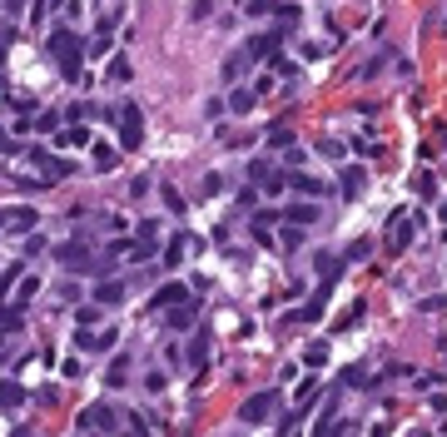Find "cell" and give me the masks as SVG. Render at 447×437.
Segmentation results:
<instances>
[{
  "mask_svg": "<svg viewBox=\"0 0 447 437\" xmlns=\"http://www.w3.org/2000/svg\"><path fill=\"white\" fill-rule=\"evenodd\" d=\"M50 60H60V75H65V80H80L84 75V65H80V60H84V40L70 25H60L50 35Z\"/></svg>",
  "mask_w": 447,
  "mask_h": 437,
  "instance_id": "1",
  "label": "cell"
},
{
  "mask_svg": "<svg viewBox=\"0 0 447 437\" xmlns=\"http://www.w3.org/2000/svg\"><path fill=\"white\" fill-rule=\"evenodd\" d=\"M422 234V214L417 209H402V214H393V234H388V254H402L413 239Z\"/></svg>",
  "mask_w": 447,
  "mask_h": 437,
  "instance_id": "2",
  "label": "cell"
},
{
  "mask_svg": "<svg viewBox=\"0 0 447 437\" xmlns=\"http://www.w3.org/2000/svg\"><path fill=\"white\" fill-rule=\"evenodd\" d=\"M119 144H124V150H139V144H144V115H139V105H124L119 110Z\"/></svg>",
  "mask_w": 447,
  "mask_h": 437,
  "instance_id": "3",
  "label": "cell"
},
{
  "mask_svg": "<svg viewBox=\"0 0 447 437\" xmlns=\"http://www.w3.org/2000/svg\"><path fill=\"white\" fill-rule=\"evenodd\" d=\"M273 408H279V392H253V398L239 408V423H249V427H253V423H268Z\"/></svg>",
  "mask_w": 447,
  "mask_h": 437,
  "instance_id": "4",
  "label": "cell"
},
{
  "mask_svg": "<svg viewBox=\"0 0 447 437\" xmlns=\"http://www.w3.org/2000/svg\"><path fill=\"white\" fill-rule=\"evenodd\" d=\"M55 263H65V268H95V259H90V244H80V239L60 244V248H55Z\"/></svg>",
  "mask_w": 447,
  "mask_h": 437,
  "instance_id": "5",
  "label": "cell"
},
{
  "mask_svg": "<svg viewBox=\"0 0 447 437\" xmlns=\"http://www.w3.org/2000/svg\"><path fill=\"white\" fill-rule=\"evenodd\" d=\"M115 338H119L115 328H100V333H90V328H80V338H75V348H80V353H110V348H115Z\"/></svg>",
  "mask_w": 447,
  "mask_h": 437,
  "instance_id": "6",
  "label": "cell"
},
{
  "mask_svg": "<svg viewBox=\"0 0 447 437\" xmlns=\"http://www.w3.org/2000/svg\"><path fill=\"white\" fill-rule=\"evenodd\" d=\"M80 427H100V432H115V408L110 403H90L80 412Z\"/></svg>",
  "mask_w": 447,
  "mask_h": 437,
  "instance_id": "7",
  "label": "cell"
},
{
  "mask_svg": "<svg viewBox=\"0 0 447 437\" xmlns=\"http://www.w3.org/2000/svg\"><path fill=\"white\" fill-rule=\"evenodd\" d=\"M284 219H288L293 228H308V224H318V199H293L288 209H284Z\"/></svg>",
  "mask_w": 447,
  "mask_h": 437,
  "instance_id": "8",
  "label": "cell"
},
{
  "mask_svg": "<svg viewBox=\"0 0 447 437\" xmlns=\"http://www.w3.org/2000/svg\"><path fill=\"white\" fill-rule=\"evenodd\" d=\"M35 224H40L35 209H10V214H0V228H10V234H35Z\"/></svg>",
  "mask_w": 447,
  "mask_h": 437,
  "instance_id": "9",
  "label": "cell"
},
{
  "mask_svg": "<svg viewBox=\"0 0 447 437\" xmlns=\"http://www.w3.org/2000/svg\"><path fill=\"white\" fill-rule=\"evenodd\" d=\"M284 184H288L298 199H318V194H328V189H323V179H313V174H288Z\"/></svg>",
  "mask_w": 447,
  "mask_h": 437,
  "instance_id": "10",
  "label": "cell"
},
{
  "mask_svg": "<svg viewBox=\"0 0 447 437\" xmlns=\"http://www.w3.org/2000/svg\"><path fill=\"white\" fill-rule=\"evenodd\" d=\"M184 298H189L184 283H159V288H154V308H164V314H169V308H179Z\"/></svg>",
  "mask_w": 447,
  "mask_h": 437,
  "instance_id": "11",
  "label": "cell"
},
{
  "mask_svg": "<svg viewBox=\"0 0 447 437\" xmlns=\"http://www.w3.org/2000/svg\"><path fill=\"white\" fill-rule=\"evenodd\" d=\"M338 194H343V199H358V194H363V164H348V169L338 174Z\"/></svg>",
  "mask_w": 447,
  "mask_h": 437,
  "instance_id": "12",
  "label": "cell"
},
{
  "mask_svg": "<svg viewBox=\"0 0 447 437\" xmlns=\"http://www.w3.org/2000/svg\"><path fill=\"white\" fill-rule=\"evenodd\" d=\"M119 298H124V283H119V279H104V283L95 288V303H100V308H115Z\"/></svg>",
  "mask_w": 447,
  "mask_h": 437,
  "instance_id": "13",
  "label": "cell"
},
{
  "mask_svg": "<svg viewBox=\"0 0 447 437\" xmlns=\"http://www.w3.org/2000/svg\"><path fill=\"white\" fill-rule=\"evenodd\" d=\"M313 437H343V423H338V412H333V398H328V408H323V418H318Z\"/></svg>",
  "mask_w": 447,
  "mask_h": 437,
  "instance_id": "14",
  "label": "cell"
},
{
  "mask_svg": "<svg viewBox=\"0 0 447 437\" xmlns=\"http://www.w3.org/2000/svg\"><path fill=\"white\" fill-rule=\"evenodd\" d=\"M194 318H199V303L194 298H184L179 308H169V328H189Z\"/></svg>",
  "mask_w": 447,
  "mask_h": 437,
  "instance_id": "15",
  "label": "cell"
},
{
  "mask_svg": "<svg viewBox=\"0 0 447 437\" xmlns=\"http://www.w3.org/2000/svg\"><path fill=\"white\" fill-rule=\"evenodd\" d=\"M20 403H25V388H20L15 378H5V383H0V408H5V412H15Z\"/></svg>",
  "mask_w": 447,
  "mask_h": 437,
  "instance_id": "16",
  "label": "cell"
},
{
  "mask_svg": "<svg viewBox=\"0 0 447 437\" xmlns=\"http://www.w3.org/2000/svg\"><path fill=\"white\" fill-rule=\"evenodd\" d=\"M253 99H259V90H249V85H239V90L229 95V105H224V110H233V115H249V110H253Z\"/></svg>",
  "mask_w": 447,
  "mask_h": 437,
  "instance_id": "17",
  "label": "cell"
},
{
  "mask_svg": "<svg viewBox=\"0 0 447 437\" xmlns=\"http://www.w3.org/2000/svg\"><path fill=\"white\" fill-rule=\"evenodd\" d=\"M110 45H115V20H100V35L90 40V55H110Z\"/></svg>",
  "mask_w": 447,
  "mask_h": 437,
  "instance_id": "18",
  "label": "cell"
},
{
  "mask_svg": "<svg viewBox=\"0 0 447 437\" xmlns=\"http://www.w3.org/2000/svg\"><path fill=\"white\" fill-rule=\"evenodd\" d=\"M104 383H110V388L130 383V358H124V353H115V363H110V373H104Z\"/></svg>",
  "mask_w": 447,
  "mask_h": 437,
  "instance_id": "19",
  "label": "cell"
},
{
  "mask_svg": "<svg viewBox=\"0 0 447 437\" xmlns=\"http://www.w3.org/2000/svg\"><path fill=\"white\" fill-rule=\"evenodd\" d=\"M204 363H209V333H199V338H194V343H189V368H194V373H199Z\"/></svg>",
  "mask_w": 447,
  "mask_h": 437,
  "instance_id": "20",
  "label": "cell"
},
{
  "mask_svg": "<svg viewBox=\"0 0 447 437\" xmlns=\"http://www.w3.org/2000/svg\"><path fill=\"white\" fill-rule=\"evenodd\" d=\"M104 75H110V85H130V75H135V70H130V60H124V55H115Z\"/></svg>",
  "mask_w": 447,
  "mask_h": 437,
  "instance_id": "21",
  "label": "cell"
},
{
  "mask_svg": "<svg viewBox=\"0 0 447 437\" xmlns=\"http://www.w3.org/2000/svg\"><path fill=\"white\" fill-rule=\"evenodd\" d=\"M84 139H90V130H84V124H70L65 134H55V144H65V150H80Z\"/></svg>",
  "mask_w": 447,
  "mask_h": 437,
  "instance_id": "22",
  "label": "cell"
},
{
  "mask_svg": "<svg viewBox=\"0 0 447 437\" xmlns=\"http://www.w3.org/2000/svg\"><path fill=\"white\" fill-rule=\"evenodd\" d=\"M159 199H164V209H169V214H184V194L174 189V184H159Z\"/></svg>",
  "mask_w": 447,
  "mask_h": 437,
  "instance_id": "23",
  "label": "cell"
},
{
  "mask_svg": "<svg viewBox=\"0 0 447 437\" xmlns=\"http://www.w3.org/2000/svg\"><path fill=\"white\" fill-rule=\"evenodd\" d=\"M318 274H323V279H338V274H343V259H338V254H318Z\"/></svg>",
  "mask_w": 447,
  "mask_h": 437,
  "instance_id": "24",
  "label": "cell"
},
{
  "mask_svg": "<svg viewBox=\"0 0 447 437\" xmlns=\"http://www.w3.org/2000/svg\"><path fill=\"white\" fill-rule=\"evenodd\" d=\"M184 248H189V244H184V239H179V234H174V239H169V244H164V254H159V259H164V263H169V268H174V263H179V259H184Z\"/></svg>",
  "mask_w": 447,
  "mask_h": 437,
  "instance_id": "25",
  "label": "cell"
},
{
  "mask_svg": "<svg viewBox=\"0 0 447 437\" xmlns=\"http://www.w3.org/2000/svg\"><path fill=\"white\" fill-rule=\"evenodd\" d=\"M115 164H119V154L110 150V144H100V150H95V169H115Z\"/></svg>",
  "mask_w": 447,
  "mask_h": 437,
  "instance_id": "26",
  "label": "cell"
},
{
  "mask_svg": "<svg viewBox=\"0 0 447 437\" xmlns=\"http://www.w3.org/2000/svg\"><path fill=\"white\" fill-rule=\"evenodd\" d=\"M303 363H308V368H323V363H328V348H323V343H308Z\"/></svg>",
  "mask_w": 447,
  "mask_h": 437,
  "instance_id": "27",
  "label": "cell"
},
{
  "mask_svg": "<svg viewBox=\"0 0 447 437\" xmlns=\"http://www.w3.org/2000/svg\"><path fill=\"white\" fill-rule=\"evenodd\" d=\"M135 239H139V244H154V239H159V224H154V219H144V224L135 228Z\"/></svg>",
  "mask_w": 447,
  "mask_h": 437,
  "instance_id": "28",
  "label": "cell"
},
{
  "mask_svg": "<svg viewBox=\"0 0 447 437\" xmlns=\"http://www.w3.org/2000/svg\"><path fill=\"white\" fill-rule=\"evenodd\" d=\"M40 294V279H30V274H20V303H30Z\"/></svg>",
  "mask_w": 447,
  "mask_h": 437,
  "instance_id": "29",
  "label": "cell"
},
{
  "mask_svg": "<svg viewBox=\"0 0 447 437\" xmlns=\"http://www.w3.org/2000/svg\"><path fill=\"white\" fill-rule=\"evenodd\" d=\"M199 189H204L209 199H214V194H224V174H204V184H199Z\"/></svg>",
  "mask_w": 447,
  "mask_h": 437,
  "instance_id": "30",
  "label": "cell"
},
{
  "mask_svg": "<svg viewBox=\"0 0 447 437\" xmlns=\"http://www.w3.org/2000/svg\"><path fill=\"white\" fill-rule=\"evenodd\" d=\"M10 110L15 115H35V99L30 95H10Z\"/></svg>",
  "mask_w": 447,
  "mask_h": 437,
  "instance_id": "31",
  "label": "cell"
},
{
  "mask_svg": "<svg viewBox=\"0 0 447 437\" xmlns=\"http://www.w3.org/2000/svg\"><path fill=\"white\" fill-rule=\"evenodd\" d=\"M279 219H284V214H273V209H259V214H253V228H273Z\"/></svg>",
  "mask_w": 447,
  "mask_h": 437,
  "instance_id": "32",
  "label": "cell"
},
{
  "mask_svg": "<svg viewBox=\"0 0 447 437\" xmlns=\"http://www.w3.org/2000/svg\"><path fill=\"white\" fill-rule=\"evenodd\" d=\"M284 179H288V174H268V179H264V194H284V189H288Z\"/></svg>",
  "mask_w": 447,
  "mask_h": 437,
  "instance_id": "33",
  "label": "cell"
},
{
  "mask_svg": "<svg viewBox=\"0 0 447 437\" xmlns=\"http://www.w3.org/2000/svg\"><path fill=\"white\" fill-rule=\"evenodd\" d=\"M0 328H5V333L20 328V308H0Z\"/></svg>",
  "mask_w": 447,
  "mask_h": 437,
  "instance_id": "34",
  "label": "cell"
},
{
  "mask_svg": "<svg viewBox=\"0 0 447 437\" xmlns=\"http://www.w3.org/2000/svg\"><path fill=\"white\" fill-rule=\"evenodd\" d=\"M318 154H328V159H343V144H338V139H323V144H318Z\"/></svg>",
  "mask_w": 447,
  "mask_h": 437,
  "instance_id": "35",
  "label": "cell"
},
{
  "mask_svg": "<svg viewBox=\"0 0 447 437\" xmlns=\"http://www.w3.org/2000/svg\"><path fill=\"white\" fill-rule=\"evenodd\" d=\"M20 274H25V268H20V263H15V268H5V274H0V294H5V288H10V283H15Z\"/></svg>",
  "mask_w": 447,
  "mask_h": 437,
  "instance_id": "36",
  "label": "cell"
},
{
  "mask_svg": "<svg viewBox=\"0 0 447 437\" xmlns=\"http://www.w3.org/2000/svg\"><path fill=\"white\" fill-rule=\"evenodd\" d=\"M239 70H244V55H233L229 65H224V80H239Z\"/></svg>",
  "mask_w": 447,
  "mask_h": 437,
  "instance_id": "37",
  "label": "cell"
},
{
  "mask_svg": "<svg viewBox=\"0 0 447 437\" xmlns=\"http://www.w3.org/2000/svg\"><path fill=\"white\" fill-rule=\"evenodd\" d=\"M5 50H10V30H0V65H5Z\"/></svg>",
  "mask_w": 447,
  "mask_h": 437,
  "instance_id": "38",
  "label": "cell"
},
{
  "mask_svg": "<svg viewBox=\"0 0 447 437\" xmlns=\"http://www.w3.org/2000/svg\"><path fill=\"white\" fill-rule=\"evenodd\" d=\"M15 437H35V432H30V427H20V432H15Z\"/></svg>",
  "mask_w": 447,
  "mask_h": 437,
  "instance_id": "39",
  "label": "cell"
},
{
  "mask_svg": "<svg viewBox=\"0 0 447 437\" xmlns=\"http://www.w3.org/2000/svg\"><path fill=\"white\" fill-rule=\"evenodd\" d=\"M442 224H447V199H442Z\"/></svg>",
  "mask_w": 447,
  "mask_h": 437,
  "instance_id": "40",
  "label": "cell"
},
{
  "mask_svg": "<svg viewBox=\"0 0 447 437\" xmlns=\"http://www.w3.org/2000/svg\"><path fill=\"white\" fill-rule=\"evenodd\" d=\"M413 437H433V432H413Z\"/></svg>",
  "mask_w": 447,
  "mask_h": 437,
  "instance_id": "41",
  "label": "cell"
},
{
  "mask_svg": "<svg viewBox=\"0 0 447 437\" xmlns=\"http://www.w3.org/2000/svg\"><path fill=\"white\" fill-rule=\"evenodd\" d=\"M0 343H5V328H0Z\"/></svg>",
  "mask_w": 447,
  "mask_h": 437,
  "instance_id": "42",
  "label": "cell"
}]
</instances>
